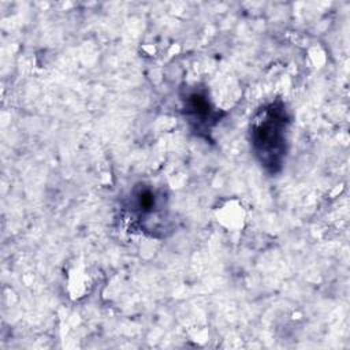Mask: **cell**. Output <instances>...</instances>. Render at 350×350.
Listing matches in <instances>:
<instances>
[{"mask_svg": "<svg viewBox=\"0 0 350 350\" xmlns=\"http://www.w3.org/2000/svg\"><path fill=\"white\" fill-rule=\"evenodd\" d=\"M286 113L275 107L264 109L253 124L252 139L261 163L276 165L284 152Z\"/></svg>", "mask_w": 350, "mask_h": 350, "instance_id": "obj_1", "label": "cell"}]
</instances>
